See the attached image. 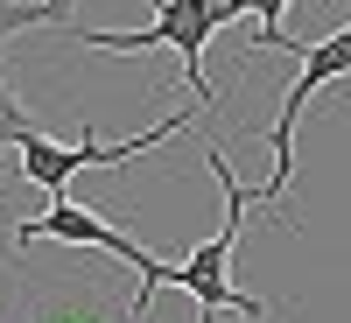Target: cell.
Masks as SVG:
<instances>
[{
  "mask_svg": "<svg viewBox=\"0 0 351 323\" xmlns=\"http://www.w3.org/2000/svg\"><path fill=\"white\" fill-rule=\"evenodd\" d=\"M204 162H211V176H218V190H225V225L211 232L204 246H190L183 260H169V288H183V296L204 309V323H225V309H239V316H253V323H274V309L260 302V296H246V288H232V253H239V232H246V211H253V190L232 176V162H225V148L211 141L204 148Z\"/></svg>",
  "mask_w": 351,
  "mask_h": 323,
  "instance_id": "cell-1",
  "label": "cell"
},
{
  "mask_svg": "<svg viewBox=\"0 0 351 323\" xmlns=\"http://www.w3.org/2000/svg\"><path fill=\"white\" fill-rule=\"evenodd\" d=\"M232 21H239L232 0H155V21H148V28H77V43H84V49H106V56L176 49V56H183L190 92H197V106L218 112V92H211V77H204V43H211L218 28H232Z\"/></svg>",
  "mask_w": 351,
  "mask_h": 323,
  "instance_id": "cell-2",
  "label": "cell"
},
{
  "mask_svg": "<svg viewBox=\"0 0 351 323\" xmlns=\"http://www.w3.org/2000/svg\"><path fill=\"white\" fill-rule=\"evenodd\" d=\"M337 77H351V21H344V28H330L324 43H309V49H302V71H295V84L281 92V120L267 127L274 176L253 190L260 204H274V211L288 204V190H295V127H302V106L324 92V84H337Z\"/></svg>",
  "mask_w": 351,
  "mask_h": 323,
  "instance_id": "cell-3",
  "label": "cell"
},
{
  "mask_svg": "<svg viewBox=\"0 0 351 323\" xmlns=\"http://www.w3.org/2000/svg\"><path fill=\"white\" fill-rule=\"evenodd\" d=\"M190 127V112L176 106L169 120H155V127H141L134 141H99L92 127H84V141L77 148H64V141H49V134H36V141H21V183H36V190H49V197H64V183L77 169H120V162H134V155H148V148H162V141H176Z\"/></svg>",
  "mask_w": 351,
  "mask_h": 323,
  "instance_id": "cell-4",
  "label": "cell"
},
{
  "mask_svg": "<svg viewBox=\"0 0 351 323\" xmlns=\"http://www.w3.org/2000/svg\"><path fill=\"white\" fill-rule=\"evenodd\" d=\"M232 8L260 21V49H288V56H302V43H288V28H281V14L295 8V0H232Z\"/></svg>",
  "mask_w": 351,
  "mask_h": 323,
  "instance_id": "cell-5",
  "label": "cell"
},
{
  "mask_svg": "<svg viewBox=\"0 0 351 323\" xmlns=\"http://www.w3.org/2000/svg\"><path fill=\"white\" fill-rule=\"evenodd\" d=\"M36 134H43V120L28 112L21 92H8V77H0V148H21V141H36Z\"/></svg>",
  "mask_w": 351,
  "mask_h": 323,
  "instance_id": "cell-6",
  "label": "cell"
},
{
  "mask_svg": "<svg viewBox=\"0 0 351 323\" xmlns=\"http://www.w3.org/2000/svg\"><path fill=\"white\" fill-rule=\"evenodd\" d=\"M49 8H56V14H64V21H71V8H77V0H49Z\"/></svg>",
  "mask_w": 351,
  "mask_h": 323,
  "instance_id": "cell-7",
  "label": "cell"
},
{
  "mask_svg": "<svg viewBox=\"0 0 351 323\" xmlns=\"http://www.w3.org/2000/svg\"><path fill=\"white\" fill-rule=\"evenodd\" d=\"M56 323H99V316H56Z\"/></svg>",
  "mask_w": 351,
  "mask_h": 323,
  "instance_id": "cell-8",
  "label": "cell"
}]
</instances>
